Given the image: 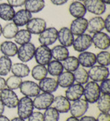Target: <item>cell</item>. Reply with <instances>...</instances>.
I'll return each instance as SVG.
<instances>
[{"instance_id":"obj_34","label":"cell","mask_w":110,"mask_h":121,"mask_svg":"<svg viewBox=\"0 0 110 121\" xmlns=\"http://www.w3.org/2000/svg\"><path fill=\"white\" fill-rule=\"evenodd\" d=\"M63 69L68 72H74L79 67V62L78 58L75 56H68L63 61Z\"/></svg>"},{"instance_id":"obj_24","label":"cell","mask_w":110,"mask_h":121,"mask_svg":"<svg viewBox=\"0 0 110 121\" xmlns=\"http://www.w3.org/2000/svg\"><path fill=\"white\" fill-rule=\"evenodd\" d=\"M57 82L58 85L63 88H67L71 86L74 82V77L73 73L65 71L61 73L57 77Z\"/></svg>"},{"instance_id":"obj_23","label":"cell","mask_w":110,"mask_h":121,"mask_svg":"<svg viewBox=\"0 0 110 121\" xmlns=\"http://www.w3.org/2000/svg\"><path fill=\"white\" fill-rule=\"evenodd\" d=\"M69 12L72 17L77 19V18L84 17L87 10L83 3L78 1H75L72 2L71 4L70 5Z\"/></svg>"},{"instance_id":"obj_19","label":"cell","mask_w":110,"mask_h":121,"mask_svg":"<svg viewBox=\"0 0 110 121\" xmlns=\"http://www.w3.org/2000/svg\"><path fill=\"white\" fill-rule=\"evenodd\" d=\"M38 85L40 90L46 93H53L57 91L58 87L57 79L52 77H45L39 81Z\"/></svg>"},{"instance_id":"obj_32","label":"cell","mask_w":110,"mask_h":121,"mask_svg":"<svg viewBox=\"0 0 110 121\" xmlns=\"http://www.w3.org/2000/svg\"><path fill=\"white\" fill-rule=\"evenodd\" d=\"M97 108L102 113H109L110 111V95H105L100 96L96 101Z\"/></svg>"},{"instance_id":"obj_37","label":"cell","mask_w":110,"mask_h":121,"mask_svg":"<svg viewBox=\"0 0 110 121\" xmlns=\"http://www.w3.org/2000/svg\"><path fill=\"white\" fill-rule=\"evenodd\" d=\"M31 74L33 77L37 81H41L48 75V70L45 66L37 64L32 69Z\"/></svg>"},{"instance_id":"obj_3","label":"cell","mask_w":110,"mask_h":121,"mask_svg":"<svg viewBox=\"0 0 110 121\" xmlns=\"http://www.w3.org/2000/svg\"><path fill=\"white\" fill-rule=\"evenodd\" d=\"M89 78L93 82H101L110 76V69L107 66L94 65L87 71Z\"/></svg>"},{"instance_id":"obj_22","label":"cell","mask_w":110,"mask_h":121,"mask_svg":"<svg viewBox=\"0 0 110 121\" xmlns=\"http://www.w3.org/2000/svg\"><path fill=\"white\" fill-rule=\"evenodd\" d=\"M105 29L104 19L101 17H92L88 21L87 30L90 34H96Z\"/></svg>"},{"instance_id":"obj_15","label":"cell","mask_w":110,"mask_h":121,"mask_svg":"<svg viewBox=\"0 0 110 121\" xmlns=\"http://www.w3.org/2000/svg\"><path fill=\"white\" fill-rule=\"evenodd\" d=\"M88 21L84 17L77 18L72 21L70 24V31L74 36H79L87 30Z\"/></svg>"},{"instance_id":"obj_55","label":"cell","mask_w":110,"mask_h":121,"mask_svg":"<svg viewBox=\"0 0 110 121\" xmlns=\"http://www.w3.org/2000/svg\"><path fill=\"white\" fill-rule=\"evenodd\" d=\"M78 1H84V0H78Z\"/></svg>"},{"instance_id":"obj_12","label":"cell","mask_w":110,"mask_h":121,"mask_svg":"<svg viewBox=\"0 0 110 121\" xmlns=\"http://www.w3.org/2000/svg\"><path fill=\"white\" fill-rule=\"evenodd\" d=\"M83 1L86 10L91 14L101 15L106 11V4L102 0H84Z\"/></svg>"},{"instance_id":"obj_20","label":"cell","mask_w":110,"mask_h":121,"mask_svg":"<svg viewBox=\"0 0 110 121\" xmlns=\"http://www.w3.org/2000/svg\"><path fill=\"white\" fill-rule=\"evenodd\" d=\"M52 105L59 113H67L70 111L71 103L65 96L59 95L54 98Z\"/></svg>"},{"instance_id":"obj_41","label":"cell","mask_w":110,"mask_h":121,"mask_svg":"<svg viewBox=\"0 0 110 121\" xmlns=\"http://www.w3.org/2000/svg\"><path fill=\"white\" fill-rule=\"evenodd\" d=\"M100 92L105 95H110V79L109 78L106 79L101 82L100 85L99 86Z\"/></svg>"},{"instance_id":"obj_14","label":"cell","mask_w":110,"mask_h":121,"mask_svg":"<svg viewBox=\"0 0 110 121\" xmlns=\"http://www.w3.org/2000/svg\"><path fill=\"white\" fill-rule=\"evenodd\" d=\"M46 21L41 18H32L26 24V30L31 34H40L46 28Z\"/></svg>"},{"instance_id":"obj_48","label":"cell","mask_w":110,"mask_h":121,"mask_svg":"<svg viewBox=\"0 0 110 121\" xmlns=\"http://www.w3.org/2000/svg\"><path fill=\"white\" fill-rule=\"evenodd\" d=\"M6 88V80L4 77L0 76V91Z\"/></svg>"},{"instance_id":"obj_51","label":"cell","mask_w":110,"mask_h":121,"mask_svg":"<svg viewBox=\"0 0 110 121\" xmlns=\"http://www.w3.org/2000/svg\"><path fill=\"white\" fill-rule=\"evenodd\" d=\"M65 121H79V120L77 118H75L74 116H70V117L67 118Z\"/></svg>"},{"instance_id":"obj_13","label":"cell","mask_w":110,"mask_h":121,"mask_svg":"<svg viewBox=\"0 0 110 121\" xmlns=\"http://www.w3.org/2000/svg\"><path fill=\"white\" fill-rule=\"evenodd\" d=\"M20 92L28 97H35L40 94V88L39 85L33 81H24L22 82L19 87Z\"/></svg>"},{"instance_id":"obj_1","label":"cell","mask_w":110,"mask_h":121,"mask_svg":"<svg viewBox=\"0 0 110 121\" xmlns=\"http://www.w3.org/2000/svg\"><path fill=\"white\" fill-rule=\"evenodd\" d=\"M99 85L95 82H88L85 84L83 90V95L85 101L88 103H96L100 96Z\"/></svg>"},{"instance_id":"obj_43","label":"cell","mask_w":110,"mask_h":121,"mask_svg":"<svg viewBox=\"0 0 110 121\" xmlns=\"http://www.w3.org/2000/svg\"><path fill=\"white\" fill-rule=\"evenodd\" d=\"M9 5L13 7H21L24 6L26 3V0H7Z\"/></svg>"},{"instance_id":"obj_16","label":"cell","mask_w":110,"mask_h":121,"mask_svg":"<svg viewBox=\"0 0 110 121\" xmlns=\"http://www.w3.org/2000/svg\"><path fill=\"white\" fill-rule=\"evenodd\" d=\"M57 39L58 40L59 43H61V45L64 46L67 48L72 45L74 38L70 28L63 27H61L58 31Z\"/></svg>"},{"instance_id":"obj_50","label":"cell","mask_w":110,"mask_h":121,"mask_svg":"<svg viewBox=\"0 0 110 121\" xmlns=\"http://www.w3.org/2000/svg\"><path fill=\"white\" fill-rule=\"evenodd\" d=\"M0 121H10L8 118L6 117V116L4 115H0Z\"/></svg>"},{"instance_id":"obj_38","label":"cell","mask_w":110,"mask_h":121,"mask_svg":"<svg viewBox=\"0 0 110 121\" xmlns=\"http://www.w3.org/2000/svg\"><path fill=\"white\" fill-rule=\"evenodd\" d=\"M22 78L15 75H11L9 77H8L6 80V88L12 90L18 89L19 88L20 86L22 83Z\"/></svg>"},{"instance_id":"obj_25","label":"cell","mask_w":110,"mask_h":121,"mask_svg":"<svg viewBox=\"0 0 110 121\" xmlns=\"http://www.w3.org/2000/svg\"><path fill=\"white\" fill-rule=\"evenodd\" d=\"M0 51L7 57H14L17 55L18 47L12 41H4L0 45Z\"/></svg>"},{"instance_id":"obj_47","label":"cell","mask_w":110,"mask_h":121,"mask_svg":"<svg viewBox=\"0 0 110 121\" xmlns=\"http://www.w3.org/2000/svg\"><path fill=\"white\" fill-rule=\"evenodd\" d=\"M79 121H96V118L90 116H85L81 117V119L79 120Z\"/></svg>"},{"instance_id":"obj_36","label":"cell","mask_w":110,"mask_h":121,"mask_svg":"<svg viewBox=\"0 0 110 121\" xmlns=\"http://www.w3.org/2000/svg\"><path fill=\"white\" fill-rule=\"evenodd\" d=\"M14 38V42L17 45H24L28 43H30L32 38V34L27 30H19V32H17Z\"/></svg>"},{"instance_id":"obj_28","label":"cell","mask_w":110,"mask_h":121,"mask_svg":"<svg viewBox=\"0 0 110 121\" xmlns=\"http://www.w3.org/2000/svg\"><path fill=\"white\" fill-rule=\"evenodd\" d=\"M25 9L30 13H37L41 12L45 8L44 0H26Z\"/></svg>"},{"instance_id":"obj_54","label":"cell","mask_w":110,"mask_h":121,"mask_svg":"<svg viewBox=\"0 0 110 121\" xmlns=\"http://www.w3.org/2000/svg\"><path fill=\"white\" fill-rule=\"evenodd\" d=\"M1 34H2V26L0 24V36L1 35Z\"/></svg>"},{"instance_id":"obj_4","label":"cell","mask_w":110,"mask_h":121,"mask_svg":"<svg viewBox=\"0 0 110 121\" xmlns=\"http://www.w3.org/2000/svg\"><path fill=\"white\" fill-rule=\"evenodd\" d=\"M34 57L37 64L45 66L52 60L51 49L48 46L40 45L36 48Z\"/></svg>"},{"instance_id":"obj_18","label":"cell","mask_w":110,"mask_h":121,"mask_svg":"<svg viewBox=\"0 0 110 121\" xmlns=\"http://www.w3.org/2000/svg\"><path fill=\"white\" fill-rule=\"evenodd\" d=\"M77 58L79 64H81L83 68H91L96 63V54L92 52H81L78 55Z\"/></svg>"},{"instance_id":"obj_53","label":"cell","mask_w":110,"mask_h":121,"mask_svg":"<svg viewBox=\"0 0 110 121\" xmlns=\"http://www.w3.org/2000/svg\"><path fill=\"white\" fill-rule=\"evenodd\" d=\"M103 1V2L104 4H110V0H102Z\"/></svg>"},{"instance_id":"obj_17","label":"cell","mask_w":110,"mask_h":121,"mask_svg":"<svg viewBox=\"0 0 110 121\" xmlns=\"http://www.w3.org/2000/svg\"><path fill=\"white\" fill-rule=\"evenodd\" d=\"M83 90L84 87L83 85L78 83L72 84L66 90L65 97L70 101H74L82 97V96L83 95Z\"/></svg>"},{"instance_id":"obj_35","label":"cell","mask_w":110,"mask_h":121,"mask_svg":"<svg viewBox=\"0 0 110 121\" xmlns=\"http://www.w3.org/2000/svg\"><path fill=\"white\" fill-rule=\"evenodd\" d=\"M12 60L10 58L5 56L0 57V76H6L11 70Z\"/></svg>"},{"instance_id":"obj_27","label":"cell","mask_w":110,"mask_h":121,"mask_svg":"<svg viewBox=\"0 0 110 121\" xmlns=\"http://www.w3.org/2000/svg\"><path fill=\"white\" fill-rule=\"evenodd\" d=\"M10 70L13 74V75L19 77L21 78H24V77L28 76L30 72L29 66L26 64H24L23 62L15 63L13 64Z\"/></svg>"},{"instance_id":"obj_45","label":"cell","mask_w":110,"mask_h":121,"mask_svg":"<svg viewBox=\"0 0 110 121\" xmlns=\"http://www.w3.org/2000/svg\"><path fill=\"white\" fill-rule=\"evenodd\" d=\"M104 27L107 33L110 32V14L107 15L106 19L104 20Z\"/></svg>"},{"instance_id":"obj_21","label":"cell","mask_w":110,"mask_h":121,"mask_svg":"<svg viewBox=\"0 0 110 121\" xmlns=\"http://www.w3.org/2000/svg\"><path fill=\"white\" fill-rule=\"evenodd\" d=\"M32 17V13L26 9H21L15 13L13 19V23L18 27H22L26 26Z\"/></svg>"},{"instance_id":"obj_6","label":"cell","mask_w":110,"mask_h":121,"mask_svg":"<svg viewBox=\"0 0 110 121\" xmlns=\"http://www.w3.org/2000/svg\"><path fill=\"white\" fill-rule=\"evenodd\" d=\"M54 96L52 93L43 92L35 96L33 100L34 108L39 110H43L52 105Z\"/></svg>"},{"instance_id":"obj_49","label":"cell","mask_w":110,"mask_h":121,"mask_svg":"<svg viewBox=\"0 0 110 121\" xmlns=\"http://www.w3.org/2000/svg\"><path fill=\"white\" fill-rule=\"evenodd\" d=\"M4 109H5V106L0 100V115L3 114V113L4 112Z\"/></svg>"},{"instance_id":"obj_52","label":"cell","mask_w":110,"mask_h":121,"mask_svg":"<svg viewBox=\"0 0 110 121\" xmlns=\"http://www.w3.org/2000/svg\"><path fill=\"white\" fill-rule=\"evenodd\" d=\"M11 121H25V120L23 118H21L19 117H15V118H13Z\"/></svg>"},{"instance_id":"obj_26","label":"cell","mask_w":110,"mask_h":121,"mask_svg":"<svg viewBox=\"0 0 110 121\" xmlns=\"http://www.w3.org/2000/svg\"><path fill=\"white\" fill-rule=\"evenodd\" d=\"M52 57L57 61H63L69 56V51L67 47L61 45L54 46L51 49Z\"/></svg>"},{"instance_id":"obj_31","label":"cell","mask_w":110,"mask_h":121,"mask_svg":"<svg viewBox=\"0 0 110 121\" xmlns=\"http://www.w3.org/2000/svg\"><path fill=\"white\" fill-rule=\"evenodd\" d=\"M74 82L81 85H85L89 81V76L87 71L83 67H78L73 73Z\"/></svg>"},{"instance_id":"obj_9","label":"cell","mask_w":110,"mask_h":121,"mask_svg":"<svg viewBox=\"0 0 110 121\" xmlns=\"http://www.w3.org/2000/svg\"><path fill=\"white\" fill-rule=\"evenodd\" d=\"M89 108V104L85 99L80 98L73 101L70 105V112L72 116L75 118H81L86 113Z\"/></svg>"},{"instance_id":"obj_44","label":"cell","mask_w":110,"mask_h":121,"mask_svg":"<svg viewBox=\"0 0 110 121\" xmlns=\"http://www.w3.org/2000/svg\"><path fill=\"white\" fill-rule=\"evenodd\" d=\"M96 121H110V114L109 113H100L97 116Z\"/></svg>"},{"instance_id":"obj_42","label":"cell","mask_w":110,"mask_h":121,"mask_svg":"<svg viewBox=\"0 0 110 121\" xmlns=\"http://www.w3.org/2000/svg\"><path fill=\"white\" fill-rule=\"evenodd\" d=\"M28 118V121H44L43 114L40 112H33Z\"/></svg>"},{"instance_id":"obj_11","label":"cell","mask_w":110,"mask_h":121,"mask_svg":"<svg viewBox=\"0 0 110 121\" xmlns=\"http://www.w3.org/2000/svg\"><path fill=\"white\" fill-rule=\"evenodd\" d=\"M91 41L94 47L98 49L107 50L110 48V37L106 33L100 32L94 34L91 36Z\"/></svg>"},{"instance_id":"obj_29","label":"cell","mask_w":110,"mask_h":121,"mask_svg":"<svg viewBox=\"0 0 110 121\" xmlns=\"http://www.w3.org/2000/svg\"><path fill=\"white\" fill-rule=\"evenodd\" d=\"M15 13L13 7L8 4L3 3L0 4V19L2 20L6 21L13 20Z\"/></svg>"},{"instance_id":"obj_46","label":"cell","mask_w":110,"mask_h":121,"mask_svg":"<svg viewBox=\"0 0 110 121\" xmlns=\"http://www.w3.org/2000/svg\"><path fill=\"white\" fill-rule=\"evenodd\" d=\"M50 1L54 5H56V6L63 5L68 1V0H50Z\"/></svg>"},{"instance_id":"obj_10","label":"cell","mask_w":110,"mask_h":121,"mask_svg":"<svg viewBox=\"0 0 110 121\" xmlns=\"http://www.w3.org/2000/svg\"><path fill=\"white\" fill-rule=\"evenodd\" d=\"M91 45V36L90 34H83L77 36V37L74 40L72 46L75 51L81 53L87 50Z\"/></svg>"},{"instance_id":"obj_40","label":"cell","mask_w":110,"mask_h":121,"mask_svg":"<svg viewBox=\"0 0 110 121\" xmlns=\"http://www.w3.org/2000/svg\"><path fill=\"white\" fill-rule=\"evenodd\" d=\"M96 57V62L100 66H108L110 64V53L107 51H102L99 52Z\"/></svg>"},{"instance_id":"obj_39","label":"cell","mask_w":110,"mask_h":121,"mask_svg":"<svg viewBox=\"0 0 110 121\" xmlns=\"http://www.w3.org/2000/svg\"><path fill=\"white\" fill-rule=\"evenodd\" d=\"M43 114L44 121H58L59 120V112L51 106L45 109Z\"/></svg>"},{"instance_id":"obj_7","label":"cell","mask_w":110,"mask_h":121,"mask_svg":"<svg viewBox=\"0 0 110 121\" xmlns=\"http://www.w3.org/2000/svg\"><path fill=\"white\" fill-rule=\"evenodd\" d=\"M35 49V46L31 43L20 45L17 53L18 59L24 63L30 62L34 56Z\"/></svg>"},{"instance_id":"obj_33","label":"cell","mask_w":110,"mask_h":121,"mask_svg":"<svg viewBox=\"0 0 110 121\" xmlns=\"http://www.w3.org/2000/svg\"><path fill=\"white\" fill-rule=\"evenodd\" d=\"M19 32V27L14 23H8L4 27H2V35L6 39L14 38L17 32Z\"/></svg>"},{"instance_id":"obj_5","label":"cell","mask_w":110,"mask_h":121,"mask_svg":"<svg viewBox=\"0 0 110 121\" xmlns=\"http://www.w3.org/2000/svg\"><path fill=\"white\" fill-rule=\"evenodd\" d=\"M0 100L4 106L10 109L17 108L19 102V99L17 94L12 90H3L0 92Z\"/></svg>"},{"instance_id":"obj_8","label":"cell","mask_w":110,"mask_h":121,"mask_svg":"<svg viewBox=\"0 0 110 121\" xmlns=\"http://www.w3.org/2000/svg\"><path fill=\"white\" fill-rule=\"evenodd\" d=\"M58 30L55 27H48L42 32L39 36V42L41 45L50 46L53 45L57 40Z\"/></svg>"},{"instance_id":"obj_30","label":"cell","mask_w":110,"mask_h":121,"mask_svg":"<svg viewBox=\"0 0 110 121\" xmlns=\"http://www.w3.org/2000/svg\"><path fill=\"white\" fill-rule=\"evenodd\" d=\"M48 65L46 68L48 70V73L50 75L54 77H58L61 73L63 72V66L62 62L57 60H51Z\"/></svg>"},{"instance_id":"obj_2","label":"cell","mask_w":110,"mask_h":121,"mask_svg":"<svg viewBox=\"0 0 110 121\" xmlns=\"http://www.w3.org/2000/svg\"><path fill=\"white\" fill-rule=\"evenodd\" d=\"M17 114L23 119H27L33 112V101L30 97L24 96L19 99L17 104Z\"/></svg>"}]
</instances>
